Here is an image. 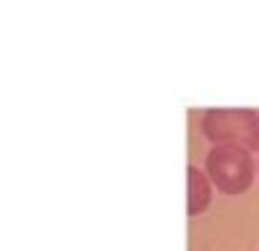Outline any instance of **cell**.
Wrapping results in <instances>:
<instances>
[{
	"instance_id": "cell-3",
	"label": "cell",
	"mask_w": 259,
	"mask_h": 251,
	"mask_svg": "<svg viewBox=\"0 0 259 251\" xmlns=\"http://www.w3.org/2000/svg\"><path fill=\"white\" fill-rule=\"evenodd\" d=\"M186 178H189V205L186 208H189V216H197L210 202V186L205 181V173L197 170L194 165L186 168Z\"/></svg>"
},
{
	"instance_id": "cell-1",
	"label": "cell",
	"mask_w": 259,
	"mask_h": 251,
	"mask_svg": "<svg viewBox=\"0 0 259 251\" xmlns=\"http://www.w3.org/2000/svg\"><path fill=\"white\" fill-rule=\"evenodd\" d=\"M202 130L213 143H230L243 149L259 146V113L248 108H210L202 116Z\"/></svg>"
},
{
	"instance_id": "cell-2",
	"label": "cell",
	"mask_w": 259,
	"mask_h": 251,
	"mask_svg": "<svg viewBox=\"0 0 259 251\" xmlns=\"http://www.w3.org/2000/svg\"><path fill=\"white\" fill-rule=\"evenodd\" d=\"M205 168L216 189H222L224 194H240L243 189H248L251 178H254V159L243 146H213L208 151Z\"/></svg>"
}]
</instances>
